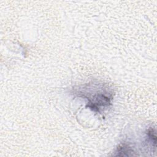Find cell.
<instances>
[{
    "instance_id": "1",
    "label": "cell",
    "mask_w": 157,
    "mask_h": 157,
    "mask_svg": "<svg viewBox=\"0 0 157 157\" xmlns=\"http://www.w3.org/2000/svg\"><path fill=\"white\" fill-rule=\"evenodd\" d=\"M133 153V149L128 144L123 143L117 147L115 156H132Z\"/></svg>"
},
{
    "instance_id": "2",
    "label": "cell",
    "mask_w": 157,
    "mask_h": 157,
    "mask_svg": "<svg viewBox=\"0 0 157 157\" xmlns=\"http://www.w3.org/2000/svg\"><path fill=\"white\" fill-rule=\"evenodd\" d=\"M147 136L150 141L152 143V145L155 147H156V133L155 129H153L152 128H150L148 129L147 131Z\"/></svg>"
}]
</instances>
